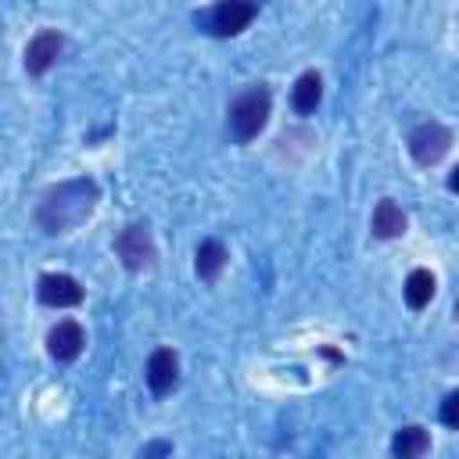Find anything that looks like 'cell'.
<instances>
[{
  "label": "cell",
  "instance_id": "1",
  "mask_svg": "<svg viewBox=\"0 0 459 459\" xmlns=\"http://www.w3.org/2000/svg\"><path fill=\"white\" fill-rule=\"evenodd\" d=\"M93 204H97L93 179H68V183H61V186L43 194L36 219H39V226L47 233H65V230L79 226L93 212Z\"/></svg>",
  "mask_w": 459,
  "mask_h": 459
},
{
  "label": "cell",
  "instance_id": "2",
  "mask_svg": "<svg viewBox=\"0 0 459 459\" xmlns=\"http://www.w3.org/2000/svg\"><path fill=\"white\" fill-rule=\"evenodd\" d=\"M265 122H269V90L265 86H255V90L240 93L230 104V129H233V140L237 143L255 140Z\"/></svg>",
  "mask_w": 459,
  "mask_h": 459
},
{
  "label": "cell",
  "instance_id": "3",
  "mask_svg": "<svg viewBox=\"0 0 459 459\" xmlns=\"http://www.w3.org/2000/svg\"><path fill=\"white\" fill-rule=\"evenodd\" d=\"M448 143H452V133H448L441 122H423V126H416V129L409 133V154H412L416 165H434V161H441L445 151H448Z\"/></svg>",
  "mask_w": 459,
  "mask_h": 459
},
{
  "label": "cell",
  "instance_id": "4",
  "mask_svg": "<svg viewBox=\"0 0 459 459\" xmlns=\"http://www.w3.org/2000/svg\"><path fill=\"white\" fill-rule=\"evenodd\" d=\"M255 4H244V0H226V4H215L208 11V29L215 36H237L251 18H255Z\"/></svg>",
  "mask_w": 459,
  "mask_h": 459
},
{
  "label": "cell",
  "instance_id": "5",
  "mask_svg": "<svg viewBox=\"0 0 459 459\" xmlns=\"http://www.w3.org/2000/svg\"><path fill=\"white\" fill-rule=\"evenodd\" d=\"M118 247V258L126 262V269H143L154 262V244H151V233L143 226H126L115 240Z\"/></svg>",
  "mask_w": 459,
  "mask_h": 459
},
{
  "label": "cell",
  "instance_id": "6",
  "mask_svg": "<svg viewBox=\"0 0 459 459\" xmlns=\"http://www.w3.org/2000/svg\"><path fill=\"white\" fill-rule=\"evenodd\" d=\"M61 50H65V36L54 32V29H43V32H36V36L29 39V47H25V68H29L32 75H39V72H47V68L61 57Z\"/></svg>",
  "mask_w": 459,
  "mask_h": 459
},
{
  "label": "cell",
  "instance_id": "7",
  "mask_svg": "<svg viewBox=\"0 0 459 459\" xmlns=\"http://www.w3.org/2000/svg\"><path fill=\"white\" fill-rule=\"evenodd\" d=\"M39 301L43 305H50V308H72V305H79L82 301V287L72 280V276H65V273H47V276H39Z\"/></svg>",
  "mask_w": 459,
  "mask_h": 459
},
{
  "label": "cell",
  "instance_id": "8",
  "mask_svg": "<svg viewBox=\"0 0 459 459\" xmlns=\"http://www.w3.org/2000/svg\"><path fill=\"white\" fill-rule=\"evenodd\" d=\"M82 344H86V337H82V326H79L75 319H61V323L47 333V348H50V355H54L57 362H72V359L82 351Z\"/></svg>",
  "mask_w": 459,
  "mask_h": 459
},
{
  "label": "cell",
  "instance_id": "9",
  "mask_svg": "<svg viewBox=\"0 0 459 459\" xmlns=\"http://www.w3.org/2000/svg\"><path fill=\"white\" fill-rule=\"evenodd\" d=\"M176 380H179V362H176V355H172L169 348H158V351L147 359V384H151V391H154V394H169V391L176 387Z\"/></svg>",
  "mask_w": 459,
  "mask_h": 459
},
{
  "label": "cell",
  "instance_id": "10",
  "mask_svg": "<svg viewBox=\"0 0 459 459\" xmlns=\"http://www.w3.org/2000/svg\"><path fill=\"white\" fill-rule=\"evenodd\" d=\"M394 459H423L430 452V434L423 427H402L391 441Z\"/></svg>",
  "mask_w": 459,
  "mask_h": 459
},
{
  "label": "cell",
  "instance_id": "11",
  "mask_svg": "<svg viewBox=\"0 0 459 459\" xmlns=\"http://www.w3.org/2000/svg\"><path fill=\"white\" fill-rule=\"evenodd\" d=\"M373 233L380 240H391V237H402L405 233V212L394 204V201H380L373 208Z\"/></svg>",
  "mask_w": 459,
  "mask_h": 459
},
{
  "label": "cell",
  "instance_id": "12",
  "mask_svg": "<svg viewBox=\"0 0 459 459\" xmlns=\"http://www.w3.org/2000/svg\"><path fill=\"white\" fill-rule=\"evenodd\" d=\"M226 265V247L219 240H201L197 244V276L201 280H215Z\"/></svg>",
  "mask_w": 459,
  "mask_h": 459
},
{
  "label": "cell",
  "instance_id": "13",
  "mask_svg": "<svg viewBox=\"0 0 459 459\" xmlns=\"http://www.w3.org/2000/svg\"><path fill=\"white\" fill-rule=\"evenodd\" d=\"M319 97H323V79H319V72H305V75L294 82V108H298L301 115H308V111H316Z\"/></svg>",
  "mask_w": 459,
  "mask_h": 459
},
{
  "label": "cell",
  "instance_id": "14",
  "mask_svg": "<svg viewBox=\"0 0 459 459\" xmlns=\"http://www.w3.org/2000/svg\"><path fill=\"white\" fill-rule=\"evenodd\" d=\"M430 298H434V276H430V269H412L409 280H405V301H409V308H423Z\"/></svg>",
  "mask_w": 459,
  "mask_h": 459
},
{
  "label": "cell",
  "instance_id": "15",
  "mask_svg": "<svg viewBox=\"0 0 459 459\" xmlns=\"http://www.w3.org/2000/svg\"><path fill=\"white\" fill-rule=\"evenodd\" d=\"M441 423L459 430V391H452V394L441 402Z\"/></svg>",
  "mask_w": 459,
  "mask_h": 459
},
{
  "label": "cell",
  "instance_id": "16",
  "mask_svg": "<svg viewBox=\"0 0 459 459\" xmlns=\"http://www.w3.org/2000/svg\"><path fill=\"white\" fill-rule=\"evenodd\" d=\"M165 452H169V445H165V441H158V445H151V448L143 452V459H158V455H165Z\"/></svg>",
  "mask_w": 459,
  "mask_h": 459
},
{
  "label": "cell",
  "instance_id": "17",
  "mask_svg": "<svg viewBox=\"0 0 459 459\" xmlns=\"http://www.w3.org/2000/svg\"><path fill=\"white\" fill-rule=\"evenodd\" d=\"M448 190H452V194H459V165H455V169H452V176H448Z\"/></svg>",
  "mask_w": 459,
  "mask_h": 459
},
{
  "label": "cell",
  "instance_id": "18",
  "mask_svg": "<svg viewBox=\"0 0 459 459\" xmlns=\"http://www.w3.org/2000/svg\"><path fill=\"white\" fill-rule=\"evenodd\" d=\"M455 316H459V301H455Z\"/></svg>",
  "mask_w": 459,
  "mask_h": 459
}]
</instances>
